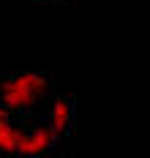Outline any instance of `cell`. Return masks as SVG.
<instances>
[{
	"mask_svg": "<svg viewBox=\"0 0 150 158\" xmlns=\"http://www.w3.org/2000/svg\"><path fill=\"white\" fill-rule=\"evenodd\" d=\"M47 3H57V0H47Z\"/></svg>",
	"mask_w": 150,
	"mask_h": 158,
	"instance_id": "cell-1",
	"label": "cell"
}]
</instances>
